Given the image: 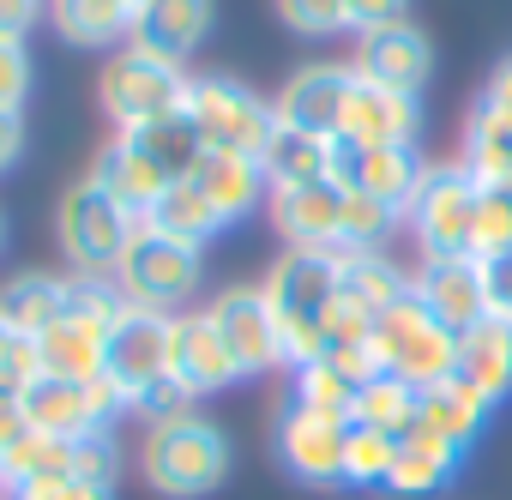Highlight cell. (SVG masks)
Returning a JSON list of instances; mask_svg holds the SVG:
<instances>
[{
    "mask_svg": "<svg viewBox=\"0 0 512 500\" xmlns=\"http://www.w3.org/2000/svg\"><path fill=\"white\" fill-rule=\"evenodd\" d=\"M127 139H133V145H139V151H145L151 163H163V169H169L175 181H181V175L193 169V157L205 151L187 115H163V121H151V127H133Z\"/></svg>",
    "mask_w": 512,
    "mask_h": 500,
    "instance_id": "34",
    "label": "cell"
},
{
    "mask_svg": "<svg viewBox=\"0 0 512 500\" xmlns=\"http://www.w3.org/2000/svg\"><path fill=\"white\" fill-rule=\"evenodd\" d=\"M368 344H374V356H380V374H398V380H410L416 392H428V386H440V380L458 374V332L440 326V320L416 302V290H410L404 302H392V308L374 320Z\"/></svg>",
    "mask_w": 512,
    "mask_h": 500,
    "instance_id": "5",
    "label": "cell"
},
{
    "mask_svg": "<svg viewBox=\"0 0 512 500\" xmlns=\"http://www.w3.org/2000/svg\"><path fill=\"white\" fill-rule=\"evenodd\" d=\"M49 19L73 49H127L133 37L127 0H49Z\"/></svg>",
    "mask_w": 512,
    "mask_h": 500,
    "instance_id": "28",
    "label": "cell"
},
{
    "mask_svg": "<svg viewBox=\"0 0 512 500\" xmlns=\"http://www.w3.org/2000/svg\"><path fill=\"white\" fill-rule=\"evenodd\" d=\"M422 133V109L410 91H392V85H374L356 73L350 85V103H344V127H338V145H416Z\"/></svg>",
    "mask_w": 512,
    "mask_h": 500,
    "instance_id": "17",
    "label": "cell"
},
{
    "mask_svg": "<svg viewBox=\"0 0 512 500\" xmlns=\"http://www.w3.org/2000/svg\"><path fill=\"white\" fill-rule=\"evenodd\" d=\"M0 247H7V217H0Z\"/></svg>",
    "mask_w": 512,
    "mask_h": 500,
    "instance_id": "51",
    "label": "cell"
},
{
    "mask_svg": "<svg viewBox=\"0 0 512 500\" xmlns=\"http://www.w3.org/2000/svg\"><path fill=\"white\" fill-rule=\"evenodd\" d=\"M356 392L362 386H350L338 368H326V362H308V368H290V398L302 404V410H320V416H338V422H350V410H356Z\"/></svg>",
    "mask_w": 512,
    "mask_h": 500,
    "instance_id": "35",
    "label": "cell"
},
{
    "mask_svg": "<svg viewBox=\"0 0 512 500\" xmlns=\"http://www.w3.org/2000/svg\"><path fill=\"white\" fill-rule=\"evenodd\" d=\"M488 410H494V404H488L470 380H458V374H452V380H440V386H428V392H422L416 422H422V428H434V434H446L452 446H464V452H470V446L482 440V428H488Z\"/></svg>",
    "mask_w": 512,
    "mask_h": 500,
    "instance_id": "27",
    "label": "cell"
},
{
    "mask_svg": "<svg viewBox=\"0 0 512 500\" xmlns=\"http://www.w3.org/2000/svg\"><path fill=\"white\" fill-rule=\"evenodd\" d=\"M7 500H115V482H91V476H43L25 488H7Z\"/></svg>",
    "mask_w": 512,
    "mask_h": 500,
    "instance_id": "41",
    "label": "cell"
},
{
    "mask_svg": "<svg viewBox=\"0 0 512 500\" xmlns=\"http://www.w3.org/2000/svg\"><path fill=\"white\" fill-rule=\"evenodd\" d=\"M43 13H49V0H0V37H7V43H25Z\"/></svg>",
    "mask_w": 512,
    "mask_h": 500,
    "instance_id": "46",
    "label": "cell"
},
{
    "mask_svg": "<svg viewBox=\"0 0 512 500\" xmlns=\"http://www.w3.org/2000/svg\"><path fill=\"white\" fill-rule=\"evenodd\" d=\"M266 211H272V229L290 247H302V254H338V241H344V187L338 181L272 187Z\"/></svg>",
    "mask_w": 512,
    "mask_h": 500,
    "instance_id": "14",
    "label": "cell"
},
{
    "mask_svg": "<svg viewBox=\"0 0 512 500\" xmlns=\"http://www.w3.org/2000/svg\"><path fill=\"white\" fill-rule=\"evenodd\" d=\"M278 338H284V362L308 368L326 356V320L338 302V254H302V247H284L272 260L266 284H260Z\"/></svg>",
    "mask_w": 512,
    "mask_h": 500,
    "instance_id": "1",
    "label": "cell"
},
{
    "mask_svg": "<svg viewBox=\"0 0 512 500\" xmlns=\"http://www.w3.org/2000/svg\"><path fill=\"white\" fill-rule=\"evenodd\" d=\"M458 163L482 181V187H512V121L500 109H488L476 97L470 121H464V139H458Z\"/></svg>",
    "mask_w": 512,
    "mask_h": 500,
    "instance_id": "29",
    "label": "cell"
},
{
    "mask_svg": "<svg viewBox=\"0 0 512 500\" xmlns=\"http://www.w3.org/2000/svg\"><path fill=\"white\" fill-rule=\"evenodd\" d=\"M145 223L163 229V235H175V241H193V247H205L211 235H223V217L211 211V199L193 181H169V193L145 211Z\"/></svg>",
    "mask_w": 512,
    "mask_h": 500,
    "instance_id": "33",
    "label": "cell"
},
{
    "mask_svg": "<svg viewBox=\"0 0 512 500\" xmlns=\"http://www.w3.org/2000/svg\"><path fill=\"white\" fill-rule=\"evenodd\" d=\"M133 229H139V217H133L121 199H109L91 175L61 193L55 235H61V254H67L73 278H115V266H121V254H127Z\"/></svg>",
    "mask_w": 512,
    "mask_h": 500,
    "instance_id": "4",
    "label": "cell"
},
{
    "mask_svg": "<svg viewBox=\"0 0 512 500\" xmlns=\"http://www.w3.org/2000/svg\"><path fill=\"white\" fill-rule=\"evenodd\" d=\"M31 434V416H25V398L19 392H0V458H7L19 440Z\"/></svg>",
    "mask_w": 512,
    "mask_h": 500,
    "instance_id": "47",
    "label": "cell"
},
{
    "mask_svg": "<svg viewBox=\"0 0 512 500\" xmlns=\"http://www.w3.org/2000/svg\"><path fill=\"white\" fill-rule=\"evenodd\" d=\"M199 278H205L199 247H193V241H175V235H163V229H151V223L139 217L127 254H121V266H115L121 302H127V308H145V314H181V308L193 302Z\"/></svg>",
    "mask_w": 512,
    "mask_h": 500,
    "instance_id": "3",
    "label": "cell"
},
{
    "mask_svg": "<svg viewBox=\"0 0 512 500\" xmlns=\"http://www.w3.org/2000/svg\"><path fill=\"white\" fill-rule=\"evenodd\" d=\"M211 31V0H139L133 7V49L187 67V55L205 43Z\"/></svg>",
    "mask_w": 512,
    "mask_h": 500,
    "instance_id": "21",
    "label": "cell"
},
{
    "mask_svg": "<svg viewBox=\"0 0 512 500\" xmlns=\"http://www.w3.org/2000/svg\"><path fill=\"white\" fill-rule=\"evenodd\" d=\"M79 464V440L73 434H43L31 428L7 458H0V482L7 488H25V482H43V476H73Z\"/></svg>",
    "mask_w": 512,
    "mask_h": 500,
    "instance_id": "32",
    "label": "cell"
},
{
    "mask_svg": "<svg viewBox=\"0 0 512 500\" xmlns=\"http://www.w3.org/2000/svg\"><path fill=\"white\" fill-rule=\"evenodd\" d=\"M344 13H350V31L368 37V31L404 25V19H410V0H344Z\"/></svg>",
    "mask_w": 512,
    "mask_h": 500,
    "instance_id": "44",
    "label": "cell"
},
{
    "mask_svg": "<svg viewBox=\"0 0 512 500\" xmlns=\"http://www.w3.org/2000/svg\"><path fill=\"white\" fill-rule=\"evenodd\" d=\"M169 374L187 380L199 398L241 380L235 356L223 350V338H217V326H211V314H175V320H169Z\"/></svg>",
    "mask_w": 512,
    "mask_h": 500,
    "instance_id": "22",
    "label": "cell"
},
{
    "mask_svg": "<svg viewBox=\"0 0 512 500\" xmlns=\"http://www.w3.org/2000/svg\"><path fill=\"white\" fill-rule=\"evenodd\" d=\"M139 476L163 500H205L229 476V440L199 410L193 416H175V422H157L139 440Z\"/></svg>",
    "mask_w": 512,
    "mask_h": 500,
    "instance_id": "2",
    "label": "cell"
},
{
    "mask_svg": "<svg viewBox=\"0 0 512 500\" xmlns=\"http://www.w3.org/2000/svg\"><path fill=\"white\" fill-rule=\"evenodd\" d=\"M344 440H350V422L302 410L284 392L278 422H272V446H278V464L296 482H308V488H344Z\"/></svg>",
    "mask_w": 512,
    "mask_h": 500,
    "instance_id": "9",
    "label": "cell"
},
{
    "mask_svg": "<svg viewBox=\"0 0 512 500\" xmlns=\"http://www.w3.org/2000/svg\"><path fill=\"white\" fill-rule=\"evenodd\" d=\"M67 284L73 278H55V272H19V278H7V284H0V320H7L13 332H25V338L49 332L67 314Z\"/></svg>",
    "mask_w": 512,
    "mask_h": 500,
    "instance_id": "30",
    "label": "cell"
},
{
    "mask_svg": "<svg viewBox=\"0 0 512 500\" xmlns=\"http://www.w3.org/2000/svg\"><path fill=\"white\" fill-rule=\"evenodd\" d=\"M193 398H199V392H193L187 380H175V374H163L157 386H145V392H139V404H133L127 416H139L145 428H157V422H175V416H193Z\"/></svg>",
    "mask_w": 512,
    "mask_h": 500,
    "instance_id": "40",
    "label": "cell"
},
{
    "mask_svg": "<svg viewBox=\"0 0 512 500\" xmlns=\"http://www.w3.org/2000/svg\"><path fill=\"white\" fill-rule=\"evenodd\" d=\"M482 296H488V314L494 320H512V254L482 260Z\"/></svg>",
    "mask_w": 512,
    "mask_h": 500,
    "instance_id": "45",
    "label": "cell"
},
{
    "mask_svg": "<svg viewBox=\"0 0 512 500\" xmlns=\"http://www.w3.org/2000/svg\"><path fill=\"white\" fill-rule=\"evenodd\" d=\"M476 205H482V181L458 157H446V163L422 169V181L404 205V223L422 241V254H470L476 247Z\"/></svg>",
    "mask_w": 512,
    "mask_h": 500,
    "instance_id": "7",
    "label": "cell"
},
{
    "mask_svg": "<svg viewBox=\"0 0 512 500\" xmlns=\"http://www.w3.org/2000/svg\"><path fill=\"white\" fill-rule=\"evenodd\" d=\"M19 398H25L31 428H43V434H73V440L109 428V422L127 410L109 380H55V374H37Z\"/></svg>",
    "mask_w": 512,
    "mask_h": 500,
    "instance_id": "12",
    "label": "cell"
},
{
    "mask_svg": "<svg viewBox=\"0 0 512 500\" xmlns=\"http://www.w3.org/2000/svg\"><path fill=\"white\" fill-rule=\"evenodd\" d=\"M0 500H7V482H0Z\"/></svg>",
    "mask_w": 512,
    "mask_h": 500,
    "instance_id": "52",
    "label": "cell"
},
{
    "mask_svg": "<svg viewBox=\"0 0 512 500\" xmlns=\"http://www.w3.org/2000/svg\"><path fill=\"white\" fill-rule=\"evenodd\" d=\"M398 223H404L398 205L368 199V193H344V241H338V254H344V247H386V235Z\"/></svg>",
    "mask_w": 512,
    "mask_h": 500,
    "instance_id": "37",
    "label": "cell"
},
{
    "mask_svg": "<svg viewBox=\"0 0 512 500\" xmlns=\"http://www.w3.org/2000/svg\"><path fill=\"white\" fill-rule=\"evenodd\" d=\"M362 79H374V85H392V91H422L428 79H434V43L404 19V25H386V31H368L362 43H356V61H350Z\"/></svg>",
    "mask_w": 512,
    "mask_h": 500,
    "instance_id": "20",
    "label": "cell"
},
{
    "mask_svg": "<svg viewBox=\"0 0 512 500\" xmlns=\"http://www.w3.org/2000/svg\"><path fill=\"white\" fill-rule=\"evenodd\" d=\"M350 85H356V67L344 61H314V67H296L284 79V91L272 97L278 121L284 127H302V133H326L338 139L344 127V103H350Z\"/></svg>",
    "mask_w": 512,
    "mask_h": 500,
    "instance_id": "15",
    "label": "cell"
},
{
    "mask_svg": "<svg viewBox=\"0 0 512 500\" xmlns=\"http://www.w3.org/2000/svg\"><path fill=\"white\" fill-rule=\"evenodd\" d=\"M25 151V109H0V175H7Z\"/></svg>",
    "mask_w": 512,
    "mask_h": 500,
    "instance_id": "48",
    "label": "cell"
},
{
    "mask_svg": "<svg viewBox=\"0 0 512 500\" xmlns=\"http://www.w3.org/2000/svg\"><path fill=\"white\" fill-rule=\"evenodd\" d=\"M25 91H31V55L25 43L0 37V109H25Z\"/></svg>",
    "mask_w": 512,
    "mask_h": 500,
    "instance_id": "43",
    "label": "cell"
},
{
    "mask_svg": "<svg viewBox=\"0 0 512 500\" xmlns=\"http://www.w3.org/2000/svg\"><path fill=\"white\" fill-rule=\"evenodd\" d=\"M320 362H326V368H338L350 386H362V380H374V374H380V356H374V344H368V338H332Z\"/></svg>",
    "mask_w": 512,
    "mask_h": 500,
    "instance_id": "42",
    "label": "cell"
},
{
    "mask_svg": "<svg viewBox=\"0 0 512 500\" xmlns=\"http://www.w3.org/2000/svg\"><path fill=\"white\" fill-rule=\"evenodd\" d=\"M416 410H422V392H416L410 380H398V374H374V380H362L350 422H356V428H380V434L398 440V434L416 428Z\"/></svg>",
    "mask_w": 512,
    "mask_h": 500,
    "instance_id": "31",
    "label": "cell"
},
{
    "mask_svg": "<svg viewBox=\"0 0 512 500\" xmlns=\"http://www.w3.org/2000/svg\"><path fill=\"white\" fill-rule=\"evenodd\" d=\"M464 470V446H452L446 434L434 428H410L398 434V458H392V476H386V494L392 500H440Z\"/></svg>",
    "mask_w": 512,
    "mask_h": 500,
    "instance_id": "19",
    "label": "cell"
},
{
    "mask_svg": "<svg viewBox=\"0 0 512 500\" xmlns=\"http://www.w3.org/2000/svg\"><path fill=\"white\" fill-rule=\"evenodd\" d=\"M392 458H398V440L392 434L350 422V440H344V488H386Z\"/></svg>",
    "mask_w": 512,
    "mask_h": 500,
    "instance_id": "36",
    "label": "cell"
},
{
    "mask_svg": "<svg viewBox=\"0 0 512 500\" xmlns=\"http://www.w3.org/2000/svg\"><path fill=\"white\" fill-rule=\"evenodd\" d=\"M422 151L416 145H338L332 151V181L344 193H368V199H386V205H410L416 181H422Z\"/></svg>",
    "mask_w": 512,
    "mask_h": 500,
    "instance_id": "16",
    "label": "cell"
},
{
    "mask_svg": "<svg viewBox=\"0 0 512 500\" xmlns=\"http://www.w3.org/2000/svg\"><path fill=\"white\" fill-rule=\"evenodd\" d=\"M91 181H97L109 199H121L133 217H145V211L169 193V181H175V175H169L163 163H151V157H145L127 133H115V139L91 157Z\"/></svg>",
    "mask_w": 512,
    "mask_h": 500,
    "instance_id": "23",
    "label": "cell"
},
{
    "mask_svg": "<svg viewBox=\"0 0 512 500\" xmlns=\"http://www.w3.org/2000/svg\"><path fill=\"white\" fill-rule=\"evenodd\" d=\"M338 296L350 308H362L368 320H380L392 302L410 296V272L398 260H386V247H344L338 254Z\"/></svg>",
    "mask_w": 512,
    "mask_h": 500,
    "instance_id": "24",
    "label": "cell"
},
{
    "mask_svg": "<svg viewBox=\"0 0 512 500\" xmlns=\"http://www.w3.org/2000/svg\"><path fill=\"white\" fill-rule=\"evenodd\" d=\"M181 115L193 121L199 145H211V151H247V157H260L266 139L278 133V109L253 91V85L223 79V73H199L187 85Z\"/></svg>",
    "mask_w": 512,
    "mask_h": 500,
    "instance_id": "6",
    "label": "cell"
},
{
    "mask_svg": "<svg viewBox=\"0 0 512 500\" xmlns=\"http://www.w3.org/2000/svg\"><path fill=\"white\" fill-rule=\"evenodd\" d=\"M127 7H139V0H127Z\"/></svg>",
    "mask_w": 512,
    "mask_h": 500,
    "instance_id": "53",
    "label": "cell"
},
{
    "mask_svg": "<svg viewBox=\"0 0 512 500\" xmlns=\"http://www.w3.org/2000/svg\"><path fill=\"white\" fill-rule=\"evenodd\" d=\"M13 338H19V332H13V326H7V320H0V350H7V344H13Z\"/></svg>",
    "mask_w": 512,
    "mask_h": 500,
    "instance_id": "50",
    "label": "cell"
},
{
    "mask_svg": "<svg viewBox=\"0 0 512 500\" xmlns=\"http://www.w3.org/2000/svg\"><path fill=\"white\" fill-rule=\"evenodd\" d=\"M332 151H338V139L302 133V127H284L278 121V133L266 139L260 163H266V181L272 187H314V181H332Z\"/></svg>",
    "mask_w": 512,
    "mask_h": 500,
    "instance_id": "26",
    "label": "cell"
},
{
    "mask_svg": "<svg viewBox=\"0 0 512 500\" xmlns=\"http://www.w3.org/2000/svg\"><path fill=\"white\" fill-rule=\"evenodd\" d=\"M272 7H278V19L296 37H338V31H350L344 0H272Z\"/></svg>",
    "mask_w": 512,
    "mask_h": 500,
    "instance_id": "39",
    "label": "cell"
},
{
    "mask_svg": "<svg viewBox=\"0 0 512 500\" xmlns=\"http://www.w3.org/2000/svg\"><path fill=\"white\" fill-rule=\"evenodd\" d=\"M410 290H416V302H422L440 326H452L458 338H464L476 320H488L482 260H476V254H422V266H416Z\"/></svg>",
    "mask_w": 512,
    "mask_h": 500,
    "instance_id": "13",
    "label": "cell"
},
{
    "mask_svg": "<svg viewBox=\"0 0 512 500\" xmlns=\"http://www.w3.org/2000/svg\"><path fill=\"white\" fill-rule=\"evenodd\" d=\"M482 103H488V109H500V115L512 121V55H506L500 67H494V79H488V91H482Z\"/></svg>",
    "mask_w": 512,
    "mask_h": 500,
    "instance_id": "49",
    "label": "cell"
},
{
    "mask_svg": "<svg viewBox=\"0 0 512 500\" xmlns=\"http://www.w3.org/2000/svg\"><path fill=\"white\" fill-rule=\"evenodd\" d=\"M205 314H211V326H217L223 350L235 356L241 380H260V374H278V368H290V362H284L278 320H272V308H266L260 284H235V290H223V296H217Z\"/></svg>",
    "mask_w": 512,
    "mask_h": 500,
    "instance_id": "10",
    "label": "cell"
},
{
    "mask_svg": "<svg viewBox=\"0 0 512 500\" xmlns=\"http://www.w3.org/2000/svg\"><path fill=\"white\" fill-rule=\"evenodd\" d=\"M187 67H175V61H157V55H145V49H115L109 55V67H103V79H97V91H103V109H109V121H115V133H133V127H151V121H163V115H181V103H187Z\"/></svg>",
    "mask_w": 512,
    "mask_h": 500,
    "instance_id": "8",
    "label": "cell"
},
{
    "mask_svg": "<svg viewBox=\"0 0 512 500\" xmlns=\"http://www.w3.org/2000/svg\"><path fill=\"white\" fill-rule=\"evenodd\" d=\"M181 181H193V187L211 199V211L223 217V229L241 223V217H253V211H260V199H272L266 163L247 157V151H211V145H205Z\"/></svg>",
    "mask_w": 512,
    "mask_h": 500,
    "instance_id": "18",
    "label": "cell"
},
{
    "mask_svg": "<svg viewBox=\"0 0 512 500\" xmlns=\"http://www.w3.org/2000/svg\"><path fill=\"white\" fill-rule=\"evenodd\" d=\"M458 380H470L488 404H506L512 392V320H476L458 338Z\"/></svg>",
    "mask_w": 512,
    "mask_h": 500,
    "instance_id": "25",
    "label": "cell"
},
{
    "mask_svg": "<svg viewBox=\"0 0 512 500\" xmlns=\"http://www.w3.org/2000/svg\"><path fill=\"white\" fill-rule=\"evenodd\" d=\"M476 260H494V254H512V187H482V205H476Z\"/></svg>",
    "mask_w": 512,
    "mask_h": 500,
    "instance_id": "38",
    "label": "cell"
},
{
    "mask_svg": "<svg viewBox=\"0 0 512 500\" xmlns=\"http://www.w3.org/2000/svg\"><path fill=\"white\" fill-rule=\"evenodd\" d=\"M169 320L175 314H145V308H121V320L109 326V356H103V380L121 392V404L133 410L145 386H157L169 374Z\"/></svg>",
    "mask_w": 512,
    "mask_h": 500,
    "instance_id": "11",
    "label": "cell"
}]
</instances>
